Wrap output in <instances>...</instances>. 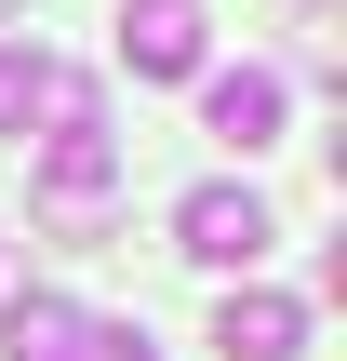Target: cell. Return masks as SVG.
I'll use <instances>...</instances> for the list:
<instances>
[{
  "instance_id": "cell-1",
  "label": "cell",
  "mask_w": 347,
  "mask_h": 361,
  "mask_svg": "<svg viewBox=\"0 0 347 361\" xmlns=\"http://www.w3.org/2000/svg\"><path fill=\"white\" fill-rule=\"evenodd\" d=\"M267 241H281V228H267L254 188H187V201H174V255H187V268H254Z\"/></svg>"
},
{
  "instance_id": "cell-2",
  "label": "cell",
  "mask_w": 347,
  "mask_h": 361,
  "mask_svg": "<svg viewBox=\"0 0 347 361\" xmlns=\"http://www.w3.org/2000/svg\"><path fill=\"white\" fill-rule=\"evenodd\" d=\"M27 201H40V228H53V241H94V228H107V201H120V161H107V147H53Z\"/></svg>"
},
{
  "instance_id": "cell-3",
  "label": "cell",
  "mask_w": 347,
  "mask_h": 361,
  "mask_svg": "<svg viewBox=\"0 0 347 361\" xmlns=\"http://www.w3.org/2000/svg\"><path fill=\"white\" fill-rule=\"evenodd\" d=\"M120 67L134 80H187L201 67V0H134L120 13Z\"/></svg>"
},
{
  "instance_id": "cell-4",
  "label": "cell",
  "mask_w": 347,
  "mask_h": 361,
  "mask_svg": "<svg viewBox=\"0 0 347 361\" xmlns=\"http://www.w3.org/2000/svg\"><path fill=\"white\" fill-rule=\"evenodd\" d=\"M201 121L254 161V147H281V80H267V67H214V80H201Z\"/></svg>"
},
{
  "instance_id": "cell-5",
  "label": "cell",
  "mask_w": 347,
  "mask_h": 361,
  "mask_svg": "<svg viewBox=\"0 0 347 361\" xmlns=\"http://www.w3.org/2000/svg\"><path fill=\"white\" fill-rule=\"evenodd\" d=\"M214 348L227 361H294L308 348V308H294V295H227V308H214Z\"/></svg>"
},
{
  "instance_id": "cell-6",
  "label": "cell",
  "mask_w": 347,
  "mask_h": 361,
  "mask_svg": "<svg viewBox=\"0 0 347 361\" xmlns=\"http://www.w3.org/2000/svg\"><path fill=\"white\" fill-rule=\"evenodd\" d=\"M67 335H80L67 295H13V308H0V361H67Z\"/></svg>"
},
{
  "instance_id": "cell-7",
  "label": "cell",
  "mask_w": 347,
  "mask_h": 361,
  "mask_svg": "<svg viewBox=\"0 0 347 361\" xmlns=\"http://www.w3.org/2000/svg\"><path fill=\"white\" fill-rule=\"evenodd\" d=\"M67 361H160V348H147V322H80Z\"/></svg>"
},
{
  "instance_id": "cell-8",
  "label": "cell",
  "mask_w": 347,
  "mask_h": 361,
  "mask_svg": "<svg viewBox=\"0 0 347 361\" xmlns=\"http://www.w3.org/2000/svg\"><path fill=\"white\" fill-rule=\"evenodd\" d=\"M0 13H13V0H0Z\"/></svg>"
}]
</instances>
